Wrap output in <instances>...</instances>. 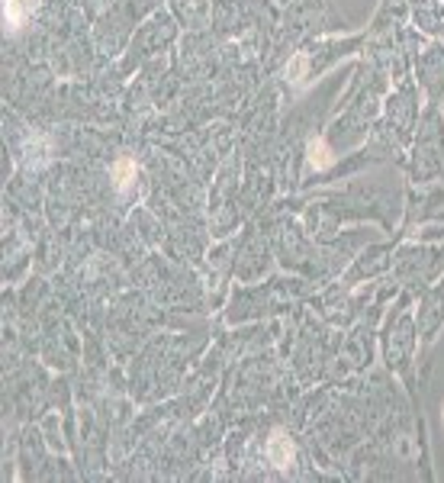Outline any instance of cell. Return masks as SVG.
<instances>
[{"instance_id":"obj_5","label":"cell","mask_w":444,"mask_h":483,"mask_svg":"<svg viewBox=\"0 0 444 483\" xmlns=\"http://www.w3.org/2000/svg\"><path fill=\"white\" fill-rule=\"evenodd\" d=\"M303 68H306V58L299 55L296 62H293L290 68H287V74H290V81H299V74H303Z\"/></svg>"},{"instance_id":"obj_3","label":"cell","mask_w":444,"mask_h":483,"mask_svg":"<svg viewBox=\"0 0 444 483\" xmlns=\"http://www.w3.org/2000/svg\"><path fill=\"white\" fill-rule=\"evenodd\" d=\"M132 181H135V161L132 158H119L116 165H113V184H116V190H129Z\"/></svg>"},{"instance_id":"obj_1","label":"cell","mask_w":444,"mask_h":483,"mask_svg":"<svg viewBox=\"0 0 444 483\" xmlns=\"http://www.w3.org/2000/svg\"><path fill=\"white\" fill-rule=\"evenodd\" d=\"M267 457H271V464L274 467H280V470H287L293 464V445H290V438H287L284 432L271 435V441H267Z\"/></svg>"},{"instance_id":"obj_4","label":"cell","mask_w":444,"mask_h":483,"mask_svg":"<svg viewBox=\"0 0 444 483\" xmlns=\"http://www.w3.org/2000/svg\"><path fill=\"white\" fill-rule=\"evenodd\" d=\"M309 165H313L316 171H322V168H328V165H332V152H328V145L322 139L309 142Z\"/></svg>"},{"instance_id":"obj_2","label":"cell","mask_w":444,"mask_h":483,"mask_svg":"<svg viewBox=\"0 0 444 483\" xmlns=\"http://www.w3.org/2000/svg\"><path fill=\"white\" fill-rule=\"evenodd\" d=\"M29 10H33V0H7L4 4V23H7V29H20L23 20L29 16Z\"/></svg>"}]
</instances>
